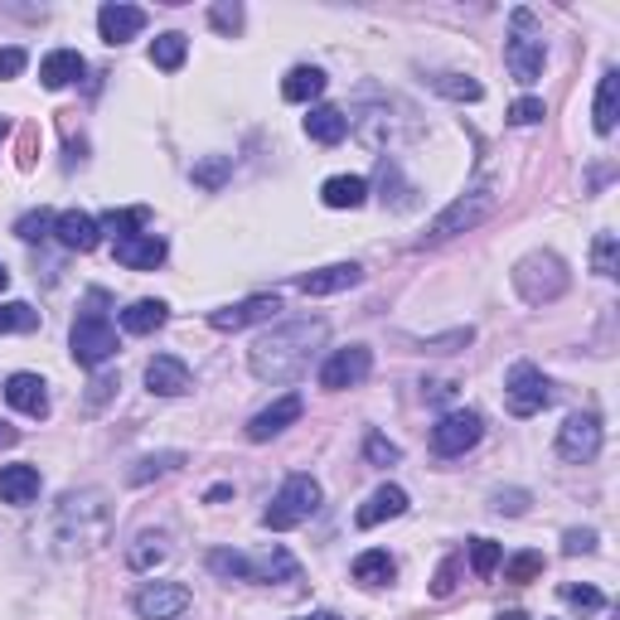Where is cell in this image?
Masks as SVG:
<instances>
[{
	"instance_id": "6da1fadb",
	"label": "cell",
	"mask_w": 620,
	"mask_h": 620,
	"mask_svg": "<svg viewBox=\"0 0 620 620\" xmlns=\"http://www.w3.org/2000/svg\"><path fill=\"white\" fill-rule=\"evenodd\" d=\"M325 335H330L325 320H286V325L267 330V335L257 339L253 354H247V369H253L262 384H272V388L296 384V378L310 369L315 349L325 345Z\"/></svg>"
},
{
	"instance_id": "7a4b0ae2",
	"label": "cell",
	"mask_w": 620,
	"mask_h": 620,
	"mask_svg": "<svg viewBox=\"0 0 620 620\" xmlns=\"http://www.w3.org/2000/svg\"><path fill=\"white\" fill-rule=\"evenodd\" d=\"M112 533V504L102 490H74L59 500L54 509V543L59 553L78 557V553H92L102 547Z\"/></svg>"
},
{
	"instance_id": "3957f363",
	"label": "cell",
	"mask_w": 620,
	"mask_h": 620,
	"mask_svg": "<svg viewBox=\"0 0 620 620\" xmlns=\"http://www.w3.org/2000/svg\"><path fill=\"white\" fill-rule=\"evenodd\" d=\"M107 292H88V310L74 320V335H68V345H74V359L82 369H98L107 364L112 354H117V325L107 320Z\"/></svg>"
},
{
	"instance_id": "277c9868",
	"label": "cell",
	"mask_w": 620,
	"mask_h": 620,
	"mask_svg": "<svg viewBox=\"0 0 620 620\" xmlns=\"http://www.w3.org/2000/svg\"><path fill=\"white\" fill-rule=\"evenodd\" d=\"M567 286H572V276L557 253H529L514 267V292L529 306H553L557 296H567Z\"/></svg>"
},
{
	"instance_id": "5b68a950",
	"label": "cell",
	"mask_w": 620,
	"mask_h": 620,
	"mask_svg": "<svg viewBox=\"0 0 620 620\" xmlns=\"http://www.w3.org/2000/svg\"><path fill=\"white\" fill-rule=\"evenodd\" d=\"M504 64H509L514 82H524V88H533V82L543 78L547 44H543V35H539L529 10H514V35H509V44H504Z\"/></svg>"
},
{
	"instance_id": "8992f818",
	"label": "cell",
	"mask_w": 620,
	"mask_h": 620,
	"mask_svg": "<svg viewBox=\"0 0 620 620\" xmlns=\"http://www.w3.org/2000/svg\"><path fill=\"white\" fill-rule=\"evenodd\" d=\"M315 509H320V485L310 480V475H292V480L276 490V500L267 504L262 524L272 533H286V529H296V524H306Z\"/></svg>"
},
{
	"instance_id": "52a82bcc",
	"label": "cell",
	"mask_w": 620,
	"mask_h": 620,
	"mask_svg": "<svg viewBox=\"0 0 620 620\" xmlns=\"http://www.w3.org/2000/svg\"><path fill=\"white\" fill-rule=\"evenodd\" d=\"M490 209H494V184H475V190H465L447 214H437V219H431V229H427V237H422V247L447 243V237H456V233H470L475 223H485V214H490Z\"/></svg>"
},
{
	"instance_id": "ba28073f",
	"label": "cell",
	"mask_w": 620,
	"mask_h": 620,
	"mask_svg": "<svg viewBox=\"0 0 620 620\" xmlns=\"http://www.w3.org/2000/svg\"><path fill=\"white\" fill-rule=\"evenodd\" d=\"M553 402V384L543 378L539 364H514L509 378H504V408L514 417H539V412Z\"/></svg>"
},
{
	"instance_id": "9c48e42d",
	"label": "cell",
	"mask_w": 620,
	"mask_h": 620,
	"mask_svg": "<svg viewBox=\"0 0 620 620\" xmlns=\"http://www.w3.org/2000/svg\"><path fill=\"white\" fill-rule=\"evenodd\" d=\"M480 431H485L480 412L456 408V412H447V417L431 427V451H437V456H465V451L480 441Z\"/></svg>"
},
{
	"instance_id": "30bf717a",
	"label": "cell",
	"mask_w": 620,
	"mask_h": 620,
	"mask_svg": "<svg viewBox=\"0 0 620 620\" xmlns=\"http://www.w3.org/2000/svg\"><path fill=\"white\" fill-rule=\"evenodd\" d=\"M369 369H374V354H369L364 345H349V349H335V354L325 359V369H320V388L339 392V388H359L369 378Z\"/></svg>"
},
{
	"instance_id": "8fae6325",
	"label": "cell",
	"mask_w": 620,
	"mask_h": 620,
	"mask_svg": "<svg viewBox=\"0 0 620 620\" xmlns=\"http://www.w3.org/2000/svg\"><path fill=\"white\" fill-rule=\"evenodd\" d=\"M131 606H137L141 620H175V616L190 611V586H180V582H146Z\"/></svg>"
},
{
	"instance_id": "7c38bea8",
	"label": "cell",
	"mask_w": 620,
	"mask_h": 620,
	"mask_svg": "<svg viewBox=\"0 0 620 620\" xmlns=\"http://www.w3.org/2000/svg\"><path fill=\"white\" fill-rule=\"evenodd\" d=\"M596 451H602V422L592 417V412H577V417L563 422V431H557V456L563 461H592Z\"/></svg>"
},
{
	"instance_id": "4fadbf2b",
	"label": "cell",
	"mask_w": 620,
	"mask_h": 620,
	"mask_svg": "<svg viewBox=\"0 0 620 620\" xmlns=\"http://www.w3.org/2000/svg\"><path fill=\"white\" fill-rule=\"evenodd\" d=\"M276 310H282V301H276V296H247V301H237V306L209 310V325L223 330V335H237V330L257 325V320H272Z\"/></svg>"
},
{
	"instance_id": "5bb4252c",
	"label": "cell",
	"mask_w": 620,
	"mask_h": 620,
	"mask_svg": "<svg viewBox=\"0 0 620 620\" xmlns=\"http://www.w3.org/2000/svg\"><path fill=\"white\" fill-rule=\"evenodd\" d=\"M301 412H306V398H301V392H286V398H276L272 408H262L253 422H247V437H253V441L282 437L292 422H301Z\"/></svg>"
},
{
	"instance_id": "9a60e30c",
	"label": "cell",
	"mask_w": 620,
	"mask_h": 620,
	"mask_svg": "<svg viewBox=\"0 0 620 620\" xmlns=\"http://www.w3.org/2000/svg\"><path fill=\"white\" fill-rule=\"evenodd\" d=\"M141 29H146V10L141 5H102L98 10V35L107 39V44H127V39H137Z\"/></svg>"
},
{
	"instance_id": "2e32d148",
	"label": "cell",
	"mask_w": 620,
	"mask_h": 620,
	"mask_svg": "<svg viewBox=\"0 0 620 620\" xmlns=\"http://www.w3.org/2000/svg\"><path fill=\"white\" fill-rule=\"evenodd\" d=\"M54 237L68 247V253H92V247L102 243V229H98L92 214L68 209V214H59V219H54Z\"/></svg>"
},
{
	"instance_id": "e0dca14e",
	"label": "cell",
	"mask_w": 620,
	"mask_h": 620,
	"mask_svg": "<svg viewBox=\"0 0 620 620\" xmlns=\"http://www.w3.org/2000/svg\"><path fill=\"white\" fill-rule=\"evenodd\" d=\"M359 282H364V267L335 262V267H320V272H306L296 286H301L306 296H335V292H349V286H359Z\"/></svg>"
},
{
	"instance_id": "ac0fdd59",
	"label": "cell",
	"mask_w": 620,
	"mask_h": 620,
	"mask_svg": "<svg viewBox=\"0 0 620 620\" xmlns=\"http://www.w3.org/2000/svg\"><path fill=\"white\" fill-rule=\"evenodd\" d=\"M398 514H408V490H398V485H384V490H374L364 504H359L354 524H359V529H378L384 519H398Z\"/></svg>"
},
{
	"instance_id": "d6986e66",
	"label": "cell",
	"mask_w": 620,
	"mask_h": 620,
	"mask_svg": "<svg viewBox=\"0 0 620 620\" xmlns=\"http://www.w3.org/2000/svg\"><path fill=\"white\" fill-rule=\"evenodd\" d=\"M146 388L160 392V398H180V392H190V369H184V359L155 354L146 364Z\"/></svg>"
},
{
	"instance_id": "ffe728a7",
	"label": "cell",
	"mask_w": 620,
	"mask_h": 620,
	"mask_svg": "<svg viewBox=\"0 0 620 620\" xmlns=\"http://www.w3.org/2000/svg\"><path fill=\"white\" fill-rule=\"evenodd\" d=\"M117 262L131 267V272H155L165 262V237H155V233L127 237V243H117Z\"/></svg>"
},
{
	"instance_id": "44dd1931",
	"label": "cell",
	"mask_w": 620,
	"mask_h": 620,
	"mask_svg": "<svg viewBox=\"0 0 620 620\" xmlns=\"http://www.w3.org/2000/svg\"><path fill=\"white\" fill-rule=\"evenodd\" d=\"M5 402L20 412H29V417H49V392H44V378L39 374H15L5 384Z\"/></svg>"
},
{
	"instance_id": "7402d4cb",
	"label": "cell",
	"mask_w": 620,
	"mask_h": 620,
	"mask_svg": "<svg viewBox=\"0 0 620 620\" xmlns=\"http://www.w3.org/2000/svg\"><path fill=\"white\" fill-rule=\"evenodd\" d=\"M0 500L5 504H35L39 500V470L35 465H0Z\"/></svg>"
},
{
	"instance_id": "603a6c76",
	"label": "cell",
	"mask_w": 620,
	"mask_h": 620,
	"mask_svg": "<svg viewBox=\"0 0 620 620\" xmlns=\"http://www.w3.org/2000/svg\"><path fill=\"white\" fill-rule=\"evenodd\" d=\"M78 78H82V54L78 49H54V54L39 64V82H44L49 92L68 88V82H78Z\"/></svg>"
},
{
	"instance_id": "cb8c5ba5",
	"label": "cell",
	"mask_w": 620,
	"mask_h": 620,
	"mask_svg": "<svg viewBox=\"0 0 620 620\" xmlns=\"http://www.w3.org/2000/svg\"><path fill=\"white\" fill-rule=\"evenodd\" d=\"M306 137L320 141V146H339L349 137V117L339 107H310L306 117Z\"/></svg>"
},
{
	"instance_id": "d4e9b609",
	"label": "cell",
	"mask_w": 620,
	"mask_h": 620,
	"mask_svg": "<svg viewBox=\"0 0 620 620\" xmlns=\"http://www.w3.org/2000/svg\"><path fill=\"white\" fill-rule=\"evenodd\" d=\"M320 199H325L330 209H359V204L369 199V184L359 180V175H330V180L320 184Z\"/></svg>"
},
{
	"instance_id": "484cf974",
	"label": "cell",
	"mask_w": 620,
	"mask_h": 620,
	"mask_svg": "<svg viewBox=\"0 0 620 620\" xmlns=\"http://www.w3.org/2000/svg\"><path fill=\"white\" fill-rule=\"evenodd\" d=\"M616 107H620V74L616 68H606L602 88H596V112H592V127L602 131V137H611L616 131Z\"/></svg>"
},
{
	"instance_id": "4316f807",
	"label": "cell",
	"mask_w": 620,
	"mask_h": 620,
	"mask_svg": "<svg viewBox=\"0 0 620 620\" xmlns=\"http://www.w3.org/2000/svg\"><path fill=\"white\" fill-rule=\"evenodd\" d=\"M165 315H170L165 301H131L121 310V330H127V335H155V330L165 325Z\"/></svg>"
},
{
	"instance_id": "83f0119b",
	"label": "cell",
	"mask_w": 620,
	"mask_h": 620,
	"mask_svg": "<svg viewBox=\"0 0 620 620\" xmlns=\"http://www.w3.org/2000/svg\"><path fill=\"white\" fill-rule=\"evenodd\" d=\"M320 92H325V74H320V68H310V64L292 68L286 82H282V98L286 102H315Z\"/></svg>"
},
{
	"instance_id": "f1b7e54d",
	"label": "cell",
	"mask_w": 620,
	"mask_h": 620,
	"mask_svg": "<svg viewBox=\"0 0 620 620\" xmlns=\"http://www.w3.org/2000/svg\"><path fill=\"white\" fill-rule=\"evenodd\" d=\"M354 582L359 586H388L392 582V557L384 547H369V553L354 557Z\"/></svg>"
},
{
	"instance_id": "f546056e",
	"label": "cell",
	"mask_w": 620,
	"mask_h": 620,
	"mask_svg": "<svg viewBox=\"0 0 620 620\" xmlns=\"http://www.w3.org/2000/svg\"><path fill=\"white\" fill-rule=\"evenodd\" d=\"M209 572L229 577V582H257V567L247 563L243 553H233V547H214V553H209Z\"/></svg>"
},
{
	"instance_id": "4dcf8cb0",
	"label": "cell",
	"mask_w": 620,
	"mask_h": 620,
	"mask_svg": "<svg viewBox=\"0 0 620 620\" xmlns=\"http://www.w3.org/2000/svg\"><path fill=\"white\" fill-rule=\"evenodd\" d=\"M146 219H151L146 209H112V214H102L98 229H102V233H112L117 243H127V237H137L141 229H146Z\"/></svg>"
},
{
	"instance_id": "1f68e13d",
	"label": "cell",
	"mask_w": 620,
	"mask_h": 620,
	"mask_svg": "<svg viewBox=\"0 0 620 620\" xmlns=\"http://www.w3.org/2000/svg\"><path fill=\"white\" fill-rule=\"evenodd\" d=\"M184 54H190V44H184V35H175V29H170V35H160V39L151 44V64L165 68V74H175V68L184 64Z\"/></svg>"
},
{
	"instance_id": "d6a6232c",
	"label": "cell",
	"mask_w": 620,
	"mask_h": 620,
	"mask_svg": "<svg viewBox=\"0 0 620 620\" xmlns=\"http://www.w3.org/2000/svg\"><path fill=\"white\" fill-rule=\"evenodd\" d=\"M39 330V310L25 306V301H5L0 306V335H29Z\"/></svg>"
},
{
	"instance_id": "836d02e7",
	"label": "cell",
	"mask_w": 620,
	"mask_h": 620,
	"mask_svg": "<svg viewBox=\"0 0 620 620\" xmlns=\"http://www.w3.org/2000/svg\"><path fill=\"white\" fill-rule=\"evenodd\" d=\"M431 88L447 92V98H456V102H480V98H485L480 82H475V78H461V74H437V78H431Z\"/></svg>"
},
{
	"instance_id": "e575fe53",
	"label": "cell",
	"mask_w": 620,
	"mask_h": 620,
	"mask_svg": "<svg viewBox=\"0 0 620 620\" xmlns=\"http://www.w3.org/2000/svg\"><path fill=\"white\" fill-rule=\"evenodd\" d=\"M15 233L25 237V243H44V237H54V214H49V209H29V214H20Z\"/></svg>"
},
{
	"instance_id": "d590c367",
	"label": "cell",
	"mask_w": 620,
	"mask_h": 620,
	"mask_svg": "<svg viewBox=\"0 0 620 620\" xmlns=\"http://www.w3.org/2000/svg\"><path fill=\"white\" fill-rule=\"evenodd\" d=\"M180 465H184V451H160V456H146V461H137V470H131V485H146L151 475L180 470Z\"/></svg>"
},
{
	"instance_id": "8d00e7d4",
	"label": "cell",
	"mask_w": 620,
	"mask_h": 620,
	"mask_svg": "<svg viewBox=\"0 0 620 620\" xmlns=\"http://www.w3.org/2000/svg\"><path fill=\"white\" fill-rule=\"evenodd\" d=\"M475 339V330L465 325V330H451V335H437V339H422V354H456V349H465Z\"/></svg>"
},
{
	"instance_id": "74e56055",
	"label": "cell",
	"mask_w": 620,
	"mask_h": 620,
	"mask_svg": "<svg viewBox=\"0 0 620 620\" xmlns=\"http://www.w3.org/2000/svg\"><path fill=\"white\" fill-rule=\"evenodd\" d=\"M155 563H165V547H160V539H151V533H141L137 547H131V567H137V572H151Z\"/></svg>"
},
{
	"instance_id": "f35d334b",
	"label": "cell",
	"mask_w": 620,
	"mask_h": 620,
	"mask_svg": "<svg viewBox=\"0 0 620 620\" xmlns=\"http://www.w3.org/2000/svg\"><path fill=\"white\" fill-rule=\"evenodd\" d=\"M539 572H543V553H519L509 567H504V582H519L524 586V582H533Z\"/></svg>"
},
{
	"instance_id": "ab89813d",
	"label": "cell",
	"mask_w": 620,
	"mask_h": 620,
	"mask_svg": "<svg viewBox=\"0 0 620 620\" xmlns=\"http://www.w3.org/2000/svg\"><path fill=\"white\" fill-rule=\"evenodd\" d=\"M470 567H475V577H490L494 567H500V543L475 539V543H470Z\"/></svg>"
},
{
	"instance_id": "60d3db41",
	"label": "cell",
	"mask_w": 620,
	"mask_h": 620,
	"mask_svg": "<svg viewBox=\"0 0 620 620\" xmlns=\"http://www.w3.org/2000/svg\"><path fill=\"white\" fill-rule=\"evenodd\" d=\"M592 267H596V276H616V237L611 233H602L592 243Z\"/></svg>"
},
{
	"instance_id": "b9f144b4",
	"label": "cell",
	"mask_w": 620,
	"mask_h": 620,
	"mask_svg": "<svg viewBox=\"0 0 620 620\" xmlns=\"http://www.w3.org/2000/svg\"><path fill=\"white\" fill-rule=\"evenodd\" d=\"M229 170H233V165H229V160H223V155H214V160L194 165V180H199V184H204V190H219V184H223V180H229Z\"/></svg>"
},
{
	"instance_id": "7bdbcfd3",
	"label": "cell",
	"mask_w": 620,
	"mask_h": 620,
	"mask_svg": "<svg viewBox=\"0 0 620 620\" xmlns=\"http://www.w3.org/2000/svg\"><path fill=\"white\" fill-rule=\"evenodd\" d=\"M209 20H214V29H223V35H237V29H243V5H237V0H223V5L209 10Z\"/></svg>"
},
{
	"instance_id": "ee69618b",
	"label": "cell",
	"mask_w": 620,
	"mask_h": 620,
	"mask_svg": "<svg viewBox=\"0 0 620 620\" xmlns=\"http://www.w3.org/2000/svg\"><path fill=\"white\" fill-rule=\"evenodd\" d=\"M563 602L577 606V611H602L606 596L596 592V586H563Z\"/></svg>"
},
{
	"instance_id": "f6af8a7d",
	"label": "cell",
	"mask_w": 620,
	"mask_h": 620,
	"mask_svg": "<svg viewBox=\"0 0 620 620\" xmlns=\"http://www.w3.org/2000/svg\"><path fill=\"white\" fill-rule=\"evenodd\" d=\"M461 582V557H447V563L437 567V577H431V596H451Z\"/></svg>"
},
{
	"instance_id": "bcb514c9",
	"label": "cell",
	"mask_w": 620,
	"mask_h": 620,
	"mask_svg": "<svg viewBox=\"0 0 620 620\" xmlns=\"http://www.w3.org/2000/svg\"><path fill=\"white\" fill-rule=\"evenodd\" d=\"M509 121L514 127H533V121H543V98H519L509 107Z\"/></svg>"
},
{
	"instance_id": "7dc6e473",
	"label": "cell",
	"mask_w": 620,
	"mask_h": 620,
	"mask_svg": "<svg viewBox=\"0 0 620 620\" xmlns=\"http://www.w3.org/2000/svg\"><path fill=\"white\" fill-rule=\"evenodd\" d=\"M364 456H369V461H374V465H392V461H398V456H402V451H398V447H392V441H388V437H378V431H374V437H369V441H364Z\"/></svg>"
},
{
	"instance_id": "c3c4849f",
	"label": "cell",
	"mask_w": 620,
	"mask_h": 620,
	"mask_svg": "<svg viewBox=\"0 0 620 620\" xmlns=\"http://www.w3.org/2000/svg\"><path fill=\"white\" fill-rule=\"evenodd\" d=\"M592 547H596V533H592V529H567V533H563V553H567V557L592 553Z\"/></svg>"
},
{
	"instance_id": "681fc988",
	"label": "cell",
	"mask_w": 620,
	"mask_h": 620,
	"mask_svg": "<svg viewBox=\"0 0 620 620\" xmlns=\"http://www.w3.org/2000/svg\"><path fill=\"white\" fill-rule=\"evenodd\" d=\"M494 509H500V514H514V519H519V514L529 509V494H524V490H500V494H494Z\"/></svg>"
},
{
	"instance_id": "f907efd6",
	"label": "cell",
	"mask_w": 620,
	"mask_h": 620,
	"mask_svg": "<svg viewBox=\"0 0 620 620\" xmlns=\"http://www.w3.org/2000/svg\"><path fill=\"white\" fill-rule=\"evenodd\" d=\"M25 49H0V78H20L25 74Z\"/></svg>"
},
{
	"instance_id": "816d5d0a",
	"label": "cell",
	"mask_w": 620,
	"mask_h": 620,
	"mask_svg": "<svg viewBox=\"0 0 620 620\" xmlns=\"http://www.w3.org/2000/svg\"><path fill=\"white\" fill-rule=\"evenodd\" d=\"M117 392V378H92V392H88V412H98L102 402Z\"/></svg>"
},
{
	"instance_id": "f5cc1de1",
	"label": "cell",
	"mask_w": 620,
	"mask_h": 620,
	"mask_svg": "<svg viewBox=\"0 0 620 620\" xmlns=\"http://www.w3.org/2000/svg\"><path fill=\"white\" fill-rule=\"evenodd\" d=\"M15 441H20V431L10 427V422H0V451H5V447H15Z\"/></svg>"
},
{
	"instance_id": "db71d44e",
	"label": "cell",
	"mask_w": 620,
	"mask_h": 620,
	"mask_svg": "<svg viewBox=\"0 0 620 620\" xmlns=\"http://www.w3.org/2000/svg\"><path fill=\"white\" fill-rule=\"evenodd\" d=\"M301 620H339L335 611H310V616H301Z\"/></svg>"
},
{
	"instance_id": "11a10c76",
	"label": "cell",
	"mask_w": 620,
	"mask_h": 620,
	"mask_svg": "<svg viewBox=\"0 0 620 620\" xmlns=\"http://www.w3.org/2000/svg\"><path fill=\"white\" fill-rule=\"evenodd\" d=\"M494 620H529V616H524V611H500Z\"/></svg>"
},
{
	"instance_id": "9f6ffc18",
	"label": "cell",
	"mask_w": 620,
	"mask_h": 620,
	"mask_svg": "<svg viewBox=\"0 0 620 620\" xmlns=\"http://www.w3.org/2000/svg\"><path fill=\"white\" fill-rule=\"evenodd\" d=\"M5 286H10V272H5V262H0V292H5Z\"/></svg>"
},
{
	"instance_id": "6f0895ef",
	"label": "cell",
	"mask_w": 620,
	"mask_h": 620,
	"mask_svg": "<svg viewBox=\"0 0 620 620\" xmlns=\"http://www.w3.org/2000/svg\"><path fill=\"white\" fill-rule=\"evenodd\" d=\"M0 137H5V121H0Z\"/></svg>"
}]
</instances>
